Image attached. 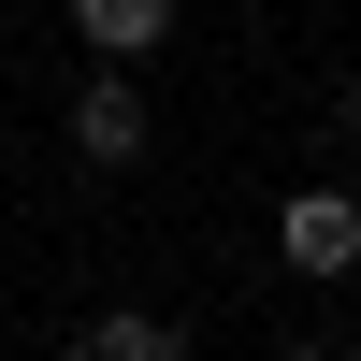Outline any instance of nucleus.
<instances>
[{
	"label": "nucleus",
	"instance_id": "f257e3e1",
	"mask_svg": "<svg viewBox=\"0 0 361 361\" xmlns=\"http://www.w3.org/2000/svg\"><path fill=\"white\" fill-rule=\"evenodd\" d=\"M73 159H87V173H130V159H145V87L116 73V58L73 87Z\"/></svg>",
	"mask_w": 361,
	"mask_h": 361
},
{
	"label": "nucleus",
	"instance_id": "f03ea898",
	"mask_svg": "<svg viewBox=\"0 0 361 361\" xmlns=\"http://www.w3.org/2000/svg\"><path fill=\"white\" fill-rule=\"evenodd\" d=\"M275 260H289V275H347V260H361V202L347 188H289L275 202Z\"/></svg>",
	"mask_w": 361,
	"mask_h": 361
},
{
	"label": "nucleus",
	"instance_id": "7ed1b4c3",
	"mask_svg": "<svg viewBox=\"0 0 361 361\" xmlns=\"http://www.w3.org/2000/svg\"><path fill=\"white\" fill-rule=\"evenodd\" d=\"M73 44L130 73V58H159V44H173V0H73Z\"/></svg>",
	"mask_w": 361,
	"mask_h": 361
},
{
	"label": "nucleus",
	"instance_id": "20e7f679",
	"mask_svg": "<svg viewBox=\"0 0 361 361\" xmlns=\"http://www.w3.org/2000/svg\"><path fill=\"white\" fill-rule=\"evenodd\" d=\"M87 361H188V333L145 318V304H102V318H87Z\"/></svg>",
	"mask_w": 361,
	"mask_h": 361
},
{
	"label": "nucleus",
	"instance_id": "39448f33",
	"mask_svg": "<svg viewBox=\"0 0 361 361\" xmlns=\"http://www.w3.org/2000/svg\"><path fill=\"white\" fill-rule=\"evenodd\" d=\"M289 361H333V347H289Z\"/></svg>",
	"mask_w": 361,
	"mask_h": 361
}]
</instances>
